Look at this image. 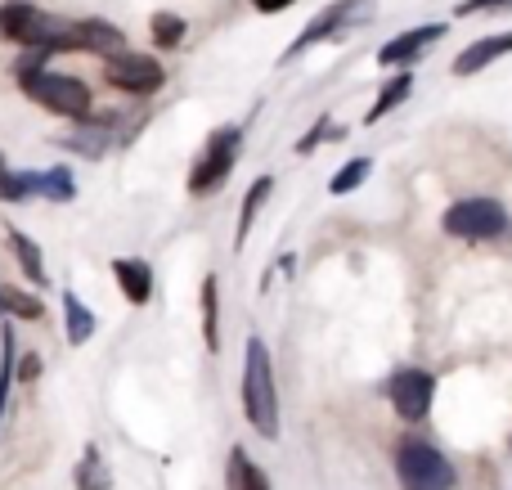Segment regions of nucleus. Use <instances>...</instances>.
<instances>
[{
	"mask_svg": "<svg viewBox=\"0 0 512 490\" xmlns=\"http://www.w3.org/2000/svg\"><path fill=\"white\" fill-rule=\"evenodd\" d=\"M243 414L261 437H279V392H274L270 351L261 338H248V356H243Z\"/></svg>",
	"mask_w": 512,
	"mask_h": 490,
	"instance_id": "obj_1",
	"label": "nucleus"
},
{
	"mask_svg": "<svg viewBox=\"0 0 512 490\" xmlns=\"http://www.w3.org/2000/svg\"><path fill=\"white\" fill-rule=\"evenodd\" d=\"M0 36L18 45H32V50H63V45H72V27L54 23L50 14H41L27 0H9L0 9Z\"/></svg>",
	"mask_w": 512,
	"mask_h": 490,
	"instance_id": "obj_2",
	"label": "nucleus"
},
{
	"mask_svg": "<svg viewBox=\"0 0 512 490\" xmlns=\"http://www.w3.org/2000/svg\"><path fill=\"white\" fill-rule=\"evenodd\" d=\"M23 90L36 99L41 108L59 117H90V86L77 77H63V72H45V68H23Z\"/></svg>",
	"mask_w": 512,
	"mask_h": 490,
	"instance_id": "obj_3",
	"label": "nucleus"
},
{
	"mask_svg": "<svg viewBox=\"0 0 512 490\" xmlns=\"http://www.w3.org/2000/svg\"><path fill=\"white\" fill-rule=\"evenodd\" d=\"M396 477L405 490H450L454 486V464L427 441H400L396 446Z\"/></svg>",
	"mask_w": 512,
	"mask_h": 490,
	"instance_id": "obj_4",
	"label": "nucleus"
},
{
	"mask_svg": "<svg viewBox=\"0 0 512 490\" xmlns=\"http://www.w3.org/2000/svg\"><path fill=\"white\" fill-rule=\"evenodd\" d=\"M239 149H243L239 126H221V131H212L203 158H198L194 171H189V194H212V189H221L225 176L234 171V162H239Z\"/></svg>",
	"mask_w": 512,
	"mask_h": 490,
	"instance_id": "obj_5",
	"label": "nucleus"
},
{
	"mask_svg": "<svg viewBox=\"0 0 512 490\" xmlns=\"http://www.w3.org/2000/svg\"><path fill=\"white\" fill-rule=\"evenodd\" d=\"M508 230V212L495 203V198H463L445 212V234L454 239H468V243H481V239H499Z\"/></svg>",
	"mask_w": 512,
	"mask_h": 490,
	"instance_id": "obj_6",
	"label": "nucleus"
},
{
	"mask_svg": "<svg viewBox=\"0 0 512 490\" xmlns=\"http://www.w3.org/2000/svg\"><path fill=\"white\" fill-rule=\"evenodd\" d=\"M364 18H373V0H337V5H328L324 14H315V23H310L306 32L288 45V54H283V59H297V54L310 50L315 41H324V36H333V32H346V27L364 23Z\"/></svg>",
	"mask_w": 512,
	"mask_h": 490,
	"instance_id": "obj_7",
	"label": "nucleus"
},
{
	"mask_svg": "<svg viewBox=\"0 0 512 490\" xmlns=\"http://www.w3.org/2000/svg\"><path fill=\"white\" fill-rule=\"evenodd\" d=\"M391 396V410L400 414L405 423H423L427 410H432V396H436V378L427 369H400L387 387Z\"/></svg>",
	"mask_w": 512,
	"mask_h": 490,
	"instance_id": "obj_8",
	"label": "nucleus"
},
{
	"mask_svg": "<svg viewBox=\"0 0 512 490\" xmlns=\"http://www.w3.org/2000/svg\"><path fill=\"white\" fill-rule=\"evenodd\" d=\"M108 81L117 90H126V95H153L167 81V72L153 59H144V54H113L108 59Z\"/></svg>",
	"mask_w": 512,
	"mask_h": 490,
	"instance_id": "obj_9",
	"label": "nucleus"
},
{
	"mask_svg": "<svg viewBox=\"0 0 512 490\" xmlns=\"http://www.w3.org/2000/svg\"><path fill=\"white\" fill-rule=\"evenodd\" d=\"M445 36V23H423V27H414V32H400L396 41H387L378 50V63L382 68H400V63H414L418 54L427 50V45H436Z\"/></svg>",
	"mask_w": 512,
	"mask_h": 490,
	"instance_id": "obj_10",
	"label": "nucleus"
},
{
	"mask_svg": "<svg viewBox=\"0 0 512 490\" xmlns=\"http://www.w3.org/2000/svg\"><path fill=\"white\" fill-rule=\"evenodd\" d=\"M113 279L122 284V297L131 306H144L153 297V270H149V261H140V257H117L113 261Z\"/></svg>",
	"mask_w": 512,
	"mask_h": 490,
	"instance_id": "obj_11",
	"label": "nucleus"
},
{
	"mask_svg": "<svg viewBox=\"0 0 512 490\" xmlns=\"http://www.w3.org/2000/svg\"><path fill=\"white\" fill-rule=\"evenodd\" d=\"M504 54H512V32H504V36H481V41H472L468 50L454 59V72H459V77H472V72L490 68V63L504 59Z\"/></svg>",
	"mask_w": 512,
	"mask_h": 490,
	"instance_id": "obj_12",
	"label": "nucleus"
},
{
	"mask_svg": "<svg viewBox=\"0 0 512 490\" xmlns=\"http://www.w3.org/2000/svg\"><path fill=\"white\" fill-rule=\"evenodd\" d=\"M95 324H99L95 311L68 288V293H63V333H68V347H86V342L95 338Z\"/></svg>",
	"mask_w": 512,
	"mask_h": 490,
	"instance_id": "obj_13",
	"label": "nucleus"
},
{
	"mask_svg": "<svg viewBox=\"0 0 512 490\" xmlns=\"http://www.w3.org/2000/svg\"><path fill=\"white\" fill-rule=\"evenodd\" d=\"M72 50H99V54H122V32L108 23H77L72 27Z\"/></svg>",
	"mask_w": 512,
	"mask_h": 490,
	"instance_id": "obj_14",
	"label": "nucleus"
},
{
	"mask_svg": "<svg viewBox=\"0 0 512 490\" xmlns=\"http://www.w3.org/2000/svg\"><path fill=\"white\" fill-rule=\"evenodd\" d=\"M274 194V176H261L256 185L248 189V198H243V212H239V230H234V248H243L256 225V216H261V203Z\"/></svg>",
	"mask_w": 512,
	"mask_h": 490,
	"instance_id": "obj_15",
	"label": "nucleus"
},
{
	"mask_svg": "<svg viewBox=\"0 0 512 490\" xmlns=\"http://www.w3.org/2000/svg\"><path fill=\"white\" fill-rule=\"evenodd\" d=\"M409 90H414V72H396V77H391L387 86H382L378 104L369 108V117H364V122L373 126V122H382V117H387V113H396V108L409 99Z\"/></svg>",
	"mask_w": 512,
	"mask_h": 490,
	"instance_id": "obj_16",
	"label": "nucleus"
},
{
	"mask_svg": "<svg viewBox=\"0 0 512 490\" xmlns=\"http://www.w3.org/2000/svg\"><path fill=\"white\" fill-rule=\"evenodd\" d=\"M230 490H270V482H265V473L248 459V450L234 446L230 450Z\"/></svg>",
	"mask_w": 512,
	"mask_h": 490,
	"instance_id": "obj_17",
	"label": "nucleus"
},
{
	"mask_svg": "<svg viewBox=\"0 0 512 490\" xmlns=\"http://www.w3.org/2000/svg\"><path fill=\"white\" fill-rule=\"evenodd\" d=\"M9 243H14V257H18V266H23V275L32 279V284H50V279H45L41 248H36V243L27 239L23 230H9Z\"/></svg>",
	"mask_w": 512,
	"mask_h": 490,
	"instance_id": "obj_18",
	"label": "nucleus"
},
{
	"mask_svg": "<svg viewBox=\"0 0 512 490\" xmlns=\"http://www.w3.org/2000/svg\"><path fill=\"white\" fill-rule=\"evenodd\" d=\"M203 338L207 347H221V293H216V275L203 279Z\"/></svg>",
	"mask_w": 512,
	"mask_h": 490,
	"instance_id": "obj_19",
	"label": "nucleus"
},
{
	"mask_svg": "<svg viewBox=\"0 0 512 490\" xmlns=\"http://www.w3.org/2000/svg\"><path fill=\"white\" fill-rule=\"evenodd\" d=\"M108 486H113V477H108L104 459H99L95 446H86V455L77 464V490H108Z\"/></svg>",
	"mask_w": 512,
	"mask_h": 490,
	"instance_id": "obj_20",
	"label": "nucleus"
},
{
	"mask_svg": "<svg viewBox=\"0 0 512 490\" xmlns=\"http://www.w3.org/2000/svg\"><path fill=\"white\" fill-rule=\"evenodd\" d=\"M41 194V176L36 171H0V198L5 203H18V198Z\"/></svg>",
	"mask_w": 512,
	"mask_h": 490,
	"instance_id": "obj_21",
	"label": "nucleus"
},
{
	"mask_svg": "<svg viewBox=\"0 0 512 490\" xmlns=\"http://www.w3.org/2000/svg\"><path fill=\"white\" fill-rule=\"evenodd\" d=\"M14 333L9 324L0 329V419H5V401H9V387H14Z\"/></svg>",
	"mask_w": 512,
	"mask_h": 490,
	"instance_id": "obj_22",
	"label": "nucleus"
},
{
	"mask_svg": "<svg viewBox=\"0 0 512 490\" xmlns=\"http://www.w3.org/2000/svg\"><path fill=\"white\" fill-rule=\"evenodd\" d=\"M41 194L50 198V203H68V198L77 194V185H72V171H68V167L41 171Z\"/></svg>",
	"mask_w": 512,
	"mask_h": 490,
	"instance_id": "obj_23",
	"label": "nucleus"
},
{
	"mask_svg": "<svg viewBox=\"0 0 512 490\" xmlns=\"http://www.w3.org/2000/svg\"><path fill=\"white\" fill-rule=\"evenodd\" d=\"M0 311H14L18 320H41V315H45V306L36 302V297L18 293V288H0Z\"/></svg>",
	"mask_w": 512,
	"mask_h": 490,
	"instance_id": "obj_24",
	"label": "nucleus"
},
{
	"mask_svg": "<svg viewBox=\"0 0 512 490\" xmlns=\"http://www.w3.org/2000/svg\"><path fill=\"white\" fill-rule=\"evenodd\" d=\"M369 167H373L369 158H351L342 171H337L333 180H328V189H333V194H351V189H360V185H364V176H369Z\"/></svg>",
	"mask_w": 512,
	"mask_h": 490,
	"instance_id": "obj_25",
	"label": "nucleus"
},
{
	"mask_svg": "<svg viewBox=\"0 0 512 490\" xmlns=\"http://www.w3.org/2000/svg\"><path fill=\"white\" fill-rule=\"evenodd\" d=\"M153 41L158 45H180L185 41V18H176V14H153Z\"/></svg>",
	"mask_w": 512,
	"mask_h": 490,
	"instance_id": "obj_26",
	"label": "nucleus"
},
{
	"mask_svg": "<svg viewBox=\"0 0 512 490\" xmlns=\"http://www.w3.org/2000/svg\"><path fill=\"white\" fill-rule=\"evenodd\" d=\"M512 0H463L459 14H490V9H508Z\"/></svg>",
	"mask_w": 512,
	"mask_h": 490,
	"instance_id": "obj_27",
	"label": "nucleus"
},
{
	"mask_svg": "<svg viewBox=\"0 0 512 490\" xmlns=\"http://www.w3.org/2000/svg\"><path fill=\"white\" fill-rule=\"evenodd\" d=\"M324 131H328V117H324V122H319V126H315V131H310V135H306V140H297V153H310V149H315V144H319V140H324Z\"/></svg>",
	"mask_w": 512,
	"mask_h": 490,
	"instance_id": "obj_28",
	"label": "nucleus"
},
{
	"mask_svg": "<svg viewBox=\"0 0 512 490\" xmlns=\"http://www.w3.org/2000/svg\"><path fill=\"white\" fill-rule=\"evenodd\" d=\"M14 374L23 378V383H32V378L41 374V360H36V356H23V369H14Z\"/></svg>",
	"mask_w": 512,
	"mask_h": 490,
	"instance_id": "obj_29",
	"label": "nucleus"
},
{
	"mask_svg": "<svg viewBox=\"0 0 512 490\" xmlns=\"http://www.w3.org/2000/svg\"><path fill=\"white\" fill-rule=\"evenodd\" d=\"M256 9H261V14H279V9H288L292 0H252Z\"/></svg>",
	"mask_w": 512,
	"mask_h": 490,
	"instance_id": "obj_30",
	"label": "nucleus"
},
{
	"mask_svg": "<svg viewBox=\"0 0 512 490\" xmlns=\"http://www.w3.org/2000/svg\"><path fill=\"white\" fill-rule=\"evenodd\" d=\"M0 171H5V153H0Z\"/></svg>",
	"mask_w": 512,
	"mask_h": 490,
	"instance_id": "obj_31",
	"label": "nucleus"
}]
</instances>
